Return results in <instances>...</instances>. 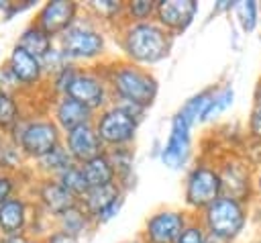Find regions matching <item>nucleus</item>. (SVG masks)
Listing matches in <instances>:
<instances>
[{"label":"nucleus","instance_id":"obj_1","mask_svg":"<svg viewBox=\"0 0 261 243\" xmlns=\"http://www.w3.org/2000/svg\"><path fill=\"white\" fill-rule=\"evenodd\" d=\"M8 139H12L20 147L29 161H37L39 157H43L45 153L53 151L63 143V133L49 114H24L18 120V125L8 133Z\"/></svg>","mask_w":261,"mask_h":243},{"label":"nucleus","instance_id":"obj_2","mask_svg":"<svg viewBox=\"0 0 261 243\" xmlns=\"http://www.w3.org/2000/svg\"><path fill=\"white\" fill-rule=\"evenodd\" d=\"M171 49V35L159 22H133L124 33V51L137 63H157Z\"/></svg>","mask_w":261,"mask_h":243},{"label":"nucleus","instance_id":"obj_3","mask_svg":"<svg viewBox=\"0 0 261 243\" xmlns=\"http://www.w3.org/2000/svg\"><path fill=\"white\" fill-rule=\"evenodd\" d=\"M110 86L120 98L118 102H130L141 108L151 106L157 96L155 78L137 65H118L110 74Z\"/></svg>","mask_w":261,"mask_h":243},{"label":"nucleus","instance_id":"obj_4","mask_svg":"<svg viewBox=\"0 0 261 243\" xmlns=\"http://www.w3.org/2000/svg\"><path fill=\"white\" fill-rule=\"evenodd\" d=\"M57 47L65 53V57L75 61H88L104 51V35L102 31L88 18H75V22L57 39Z\"/></svg>","mask_w":261,"mask_h":243},{"label":"nucleus","instance_id":"obj_5","mask_svg":"<svg viewBox=\"0 0 261 243\" xmlns=\"http://www.w3.org/2000/svg\"><path fill=\"white\" fill-rule=\"evenodd\" d=\"M137 123H139V118H135L130 112H126L118 104L104 108L94 118V127L98 131V137L102 139L104 147L108 145L114 149L124 147L126 143L133 141L135 131H137Z\"/></svg>","mask_w":261,"mask_h":243},{"label":"nucleus","instance_id":"obj_6","mask_svg":"<svg viewBox=\"0 0 261 243\" xmlns=\"http://www.w3.org/2000/svg\"><path fill=\"white\" fill-rule=\"evenodd\" d=\"M33 202L37 204V208L43 214H47L51 218H57L67 208L75 206L80 200L65 186H61L59 180L35 176V180H33Z\"/></svg>","mask_w":261,"mask_h":243},{"label":"nucleus","instance_id":"obj_7","mask_svg":"<svg viewBox=\"0 0 261 243\" xmlns=\"http://www.w3.org/2000/svg\"><path fill=\"white\" fill-rule=\"evenodd\" d=\"M80 4L73 0H47L35 12V22L55 41L75 22Z\"/></svg>","mask_w":261,"mask_h":243},{"label":"nucleus","instance_id":"obj_8","mask_svg":"<svg viewBox=\"0 0 261 243\" xmlns=\"http://www.w3.org/2000/svg\"><path fill=\"white\" fill-rule=\"evenodd\" d=\"M33 208H37V204L27 194H16L8 198L0 206V235H31Z\"/></svg>","mask_w":261,"mask_h":243},{"label":"nucleus","instance_id":"obj_9","mask_svg":"<svg viewBox=\"0 0 261 243\" xmlns=\"http://www.w3.org/2000/svg\"><path fill=\"white\" fill-rule=\"evenodd\" d=\"M65 94L75 98L77 102H82L90 110H100L108 100V88H106L104 80L100 76H96L94 71L82 69V67H77Z\"/></svg>","mask_w":261,"mask_h":243},{"label":"nucleus","instance_id":"obj_10","mask_svg":"<svg viewBox=\"0 0 261 243\" xmlns=\"http://www.w3.org/2000/svg\"><path fill=\"white\" fill-rule=\"evenodd\" d=\"M6 63L8 67L12 69V74L16 76L20 88H22V94L27 92H35L39 86H43L47 82V74L43 69V63L39 57L31 55L29 51L20 49L18 45H14L6 57Z\"/></svg>","mask_w":261,"mask_h":243},{"label":"nucleus","instance_id":"obj_11","mask_svg":"<svg viewBox=\"0 0 261 243\" xmlns=\"http://www.w3.org/2000/svg\"><path fill=\"white\" fill-rule=\"evenodd\" d=\"M80 204L94 218V223H106L122 206L120 186L118 184H112V186H102V188H90L80 198Z\"/></svg>","mask_w":261,"mask_h":243},{"label":"nucleus","instance_id":"obj_12","mask_svg":"<svg viewBox=\"0 0 261 243\" xmlns=\"http://www.w3.org/2000/svg\"><path fill=\"white\" fill-rule=\"evenodd\" d=\"M206 223L210 231L218 237H232L243 227V210L237 200L228 198H216L206 208Z\"/></svg>","mask_w":261,"mask_h":243},{"label":"nucleus","instance_id":"obj_13","mask_svg":"<svg viewBox=\"0 0 261 243\" xmlns=\"http://www.w3.org/2000/svg\"><path fill=\"white\" fill-rule=\"evenodd\" d=\"M63 145H65L67 153L71 155V159L80 165L104 153V143L98 137V131H96L94 123L82 125V127L65 133L63 135Z\"/></svg>","mask_w":261,"mask_h":243},{"label":"nucleus","instance_id":"obj_14","mask_svg":"<svg viewBox=\"0 0 261 243\" xmlns=\"http://www.w3.org/2000/svg\"><path fill=\"white\" fill-rule=\"evenodd\" d=\"M49 116L55 120V125L61 129V133H69L82 125L94 123V110H90L88 106H84L82 102H77L75 98L63 94V96H55L51 106H49Z\"/></svg>","mask_w":261,"mask_h":243},{"label":"nucleus","instance_id":"obj_15","mask_svg":"<svg viewBox=\"0 0 261 243\" xmlns=\"http://www.w3.org/2000/svg\"><path fill=\"white\" fill-rule=\"evenodd\" d=\"M222 180L208 167H196L188 176L186 184V200L192 206H210L220 192Z\"/></svg>","mask_w":261,"mask_h":243},{"label":"nucleus","instance_id":"obj_16","mask_svg":"<svg viewBox=\"0 0 261 243\" xmlns=\"http://www.w3.org/2000/svg\"><path fill=\"white\" fill-rule=\"evenodd\" d=\"M184 229H186V218L181 212L159 210L147 218L145 237L147 243H177Z\"/></svg>","mask_w":261,"mask_h":243},{"label":"nucleus","instance_id":"obj_17","mask_svg":"<svg viewBox=\"0 0 261 243\" xmlns=\"http://www.w3.org/2000/svg\"><path fill=\"white\" fill-rule=\"evenodd\" d=\"M188 149H190V123L177 112L171 123L169 139L161 151V159L169 167H179L188 157Z\"/></svg>","mask_w":261,"mask_h":243},{"label":"nucleus","instance_id":"obj_18","mask_svg":"<svg viewBox=\"0 0 261 243\" xmlns=\"http://www.w3.org/2000/svg\"><path fill=\"white\" fill-rule=\"evenodd\" d=\"M198 10V4L194 0H161L157 2V20L167 31H181L186 29L194 14Z\"/></svg>","mask_w":261,"mask_h":243},{"label":"nucleus","instance_id":"obj_19","mask_svg":"<svg viewBox=\"0 0 261 243\" xmlns=\"http://www.w3.org/2000/svg\"><path fill=\"white\" fill-rule=\"evenodd\" d=\"M55 43H57V41H55L51 35H47L35 20H31V22H27V25L22 27V31H20V35H18V39H16L14 45H18L20 49L29 51L31 55L43 59V57L55 47Z\"/></svg>","mask_w":261,"mask_h":243},{"label":"nucleus","instance_id":"obj_20","mask_svg":"<svg viewBox=\"0 0 261 243\" xmlns=\"http://www.w3.org/2000/svg\"><path fill=\"white\" fill-rule=\"evenodd\" d=\"M82 169H84V176L90 184V188H102V186H112V184H118L116 178V167L110 159V155L104 151L102 155L82 163Z\"/></svg>","mask_w":261,"mask_h":243},{"label":"nucleus","instance_id":"obj_21","mask_svg":"<svg viewBox=\"0 0 261 243\" xmlns=\"http://www.w3.org/2000/svg\"><path fill=\"white\" fill-rule=\"evenodd\" d=\"M55 221V229L57 231H63V233H67V235H71V237H75V239H82L96 223H94V218L86 212V208L77 202L75 206H71V208H67L65 212H61L57 218H53Z\"/></svg>","mask_w":261,"mask_h":243},{"label":"nucleus","instance_id":"obj_22","mask_svg":"<svg viewBox=\"0 0 261 243\" xmlns=\"http://www.w3.org/2000/svg\"><path fill=\"white\" fill-rule=\"evenodd\" d=\"M33 163H35V165H33L35 176H39V178H57L67 165H71V163H75V161L71 159V155L67 153L65 145L61 143L59 147H55L53 151L45 153L43 157H39V159L33 161Z\"/></svg>","mask_w":261,"mask_h":243},{"label":"nucleus","instance_id":"obj_23","mask_svg":"<svg viewBox=\"0 0 261 243\" xmlns=\"http://www.w3.org/2000/svg\"><path fill=\"white\" fill-rule=\"evenodd\" d=\"M22 116H24V112H22L20 96L0 90V133L8 135L18 125V120Z\"/></svg>","mask_w":261,"mask_h":243},{"label":"nucleus","instance_id":"obj_24","mask_svg":"<svg viewBox=\"0 0 261 243\" xmlns=\"http://www.w3.org/2000/svg\"><path fill=\"white\" fill-rule=\"evenodd\" d=\"M55 180H59L61 182V186H65L77 200L90 190V184H88V180H86V176H84V169H82V165L80 163H71V165H67Z\"/></svg>","mask_w":261,"mask_h":243},{"label":"nucleus","instance_id":"obj_25","mask_svg":"<svg viewBox=\"0 0 261 243\" xmlns=\"http://www.w3.org/2000/svg\"><path fill=\"white\" fill-rule=\"evenodd\" d=\"M27 161L29 159L24 157V153L20 151V147L12 139H6V143L0 147V172L20 174Z\"/></svg>","mask_w":261,"mask_h":243},{"label":"nucleus","instance_id":"obj_26","mask_svg":"<svg viewBox=\"0 0 261 243\" xmlns=\"http://www.w3.org/2000/svg\"><path fill=\"white\" fill-rule=\"evenodd\" d=\"M212 96L208 94V92H202V94H198V96H194L192 100H188V104L179 110V114L192 125L194 120H200V118H206V114H208V110H210V106H212Z\"/></svg>","mask_w":261,"mask_h":243},{"label":"nucleus","instance_id":"obj_27","mask_svg":"<svg viewBox=\"0 0 261 243\" xmlns=\"http://www.w3.org/2000/svg\"><path fill=\"white\" fill-rule=\"evenodd\" d=\"M20 174H8V172H0V206L18 194L20 188Z\"/></svg>","mask_w":261,"mask_h":243},{"label":"nucleus","instance_id":"obj_28","mask_svg":"<svg viewBox=\"0 0 261 243\" xmlns=\"http://www.w3.org/2000/svg\"><path fill=\"white\" fill-rule=\"evenodd\" d=\"M126 8L135 22H145L153 12H157V4L151 0H133L126 4Z\"/></svg>","mask_w":261,"mask_h":243},{"label":"nucleus","instance_id":"obj_29","mask_svg":"<svg viewBox=\"0 0 261 243\" xmlns=\"http://www.w3.org/2000/svg\"><path fill=\"white\" fill-rule=\"evenodd\" d=\"M0 90L14 94V96H22V88L16 80V76L12 74V69L8 67V63H0Z\"/></svg>","mask_w":261,"mask_h":243},{"label":"nucleus","instance_id":"obj_30","mask_svg":"<svg viewBox=\"0 0 261 243\" xmlns=\"http://www.w3.org/2000/svg\"><path fill=\"white\" fill-rule=\"evenodd\" d=\"M33 6V0L27 2H14V0H0V25L8 22L12 16H16L18 12L27 10Z\"/></svg>","mask_w":261,"mask_h":243},{"label":"nucleus","instance_id":"obj_31","mask_svg":"<svg viewBox=\"0 0 261 243\" xmlns=\"http://www.w3.org/2000/svg\"><path fill=\"white\" fill-rule=\"evenodd\" d=\"M90 8H94L98 12V16H106L108 18V16H114L122 8V4L116 2V0H92Z\"/></svg>","mask_w":261,"mask_h":243},{"label":"nucleus","instance_id":"obj_32","mask_svg":"<svg viewBox=\"0 0 261 243\" xmlns=\"http://www.w3.org/2000/svg\"><path fill=\"white\" fill-rule=\"evenodd\" d=\"M237 12H239V18H241L243 27L247 31H251L253 25H255V4L253 2H241L237 6Z\"/></svg>","mask_w":261,"mask_h":243},{"label":"nucleus","instance_id":"obj_33","mask_svg":"<svg viewBox=\"0 0 261 243\" xmlns=\"http://www.w3.org/2000/svg\"><path fill=\"white\" fill-rule=\"evenodd\" d=\"M230 98H232V92L226 88V90H222L214 100H212V106H210V110H208V114H206V118L208 116H212V114H216V112H220V110H224L228 104H230Z\"/></svg>","mask_w":261,"mask_h":243},{"label":"nucleus","instance_id":"obj_34","mask_svg":"<svg viewBox=\"0 0 261 243\" xmlns=\"http://www.w3.org/2000/svg\"><path fill=\"white\" fill-rule=\"evenodd\" d=\"M177 243H206V241H204L202 231H200L198 227L190 225V227H186V229L181 231V235H179Z\"/></svg>","mask_w":261,"mask_h":243},{"label":"nucleus","instance_id":"obj_35","mask_svg":"<svg viewBox=\"0 0 261 243\" xmlns=\"http://www.w3.org/2000/svg\"><path fill=\"white\" fill-rule=\"evenodd\" d=\"M43 243H80V239H75V237H71V235L63 233V231L53 229L47 235H43Z\"/></svg>","mask_w":261,"mask_h":243},{"label":"nucleus","instance_id":"obj_36","mask_svg":"<svg viewBox=\"0 0 261 243\" xmlns=\"http://www.w3.org/2000/svg\"><path fill=\"white\" fill-rule=\"evenodd\" d=\"M2 243H31V235H10V237H2Z\"/></svg>","mask_w":261,"mask_h":243},{"label":"nucleus","instance_id":"obj_37","mask_svg":"<svg viewBox=\"0 0 261 243\" xmlns=\"http://www.w3.org/2000/svg\"><path fill=\"white\" fill-rule=\"evenodd\" d=\"M253 133L261 139V110H255V114H253Z\"/></svg>","mask_w":261,"mask_h":243},{"label":"nucleus","instance_id":"obj_38","mask_svg":"<svg viewBox=\"0 0 261 243\" xmlns=\"http://www.w3.org/2000/svg\"><path fill=\"white\" fill-rule=\"evenodd\" d=\"M6 139H8V135H4V133H0V147L6 143Z\"/></svg>","mask_w":261,"mask_h":243},{"label":"nucleus","instance_id":"obj_39","mask_svg":"<svg viewBox=\"0 0 261 243\" xmlns=\"http://www.w3.org/2000/svg\"><path fill=\"white\" fill-rule=\"evenodd\" d=\"M31 243H43V237H31Z\"/></svg>","mask_w":261,"mask_h":243},{"label":"nucleus","instance_id":"obj_40","mask_svg":"<svg viewBox=\"0 0 261 243\" xmlns=\"http://www.w3.org/2000/svg\"><path fill=\"white\" fill-rule=\"evenodd\" d=\"M257 110H261V90H259V100H257Z\"/></svg>","mask_w":261,"mask_h":243},{"label":"nucleus","instance_id":"obj_41","mask_svg":"<svg viewBox=\"0 0 261 243\" xmlns=\"http://www.w3.org/2000/svg\"><path fill=\"white\" fill-rule=\"evenodd\" d=\"M0 243H2V235H0Z\"/></svg>","mask_w":261,"mask_h":243}]
</instances>
